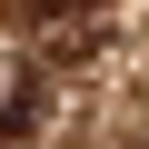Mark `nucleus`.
Here are the masks:
<instances>
[{"label":"nucleus","instance_id":"nucleus-1","mask_svg":"<svg viewBox=\"0 0 149 149\" xmlns=\"http://www.w3.org/2000/svg\"><path fill=\"white\" fill-rule=\"evenodd\" d=\"M30 119H40V70L30 60H0V139L30 129Z\"/></svg>","mask_w":149,"mask_h":149}]
</instances>
